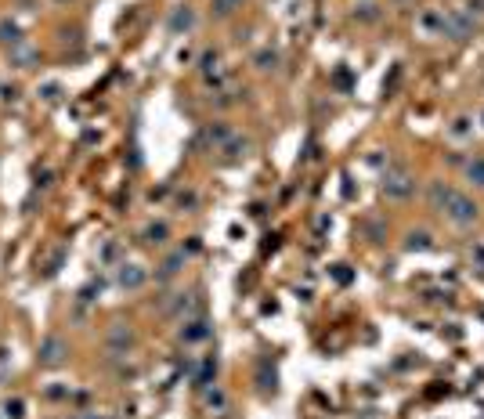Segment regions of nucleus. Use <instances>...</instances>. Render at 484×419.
Segmentation results:
<instances>
[{
	"label": "nucleus",
	"mask_w": 484,
	"mask_h": 419,
	"mask_svg": "<svg viewBox=\"0 0 484 419\" xmlns=\"http://www.w3.org/2000/svg\"><path fill=\"white\" fill-rule=\"evenodd\" d=\"M246 148H250V141H242V138H228L224 141V152L228 156H246Z\"/></svg>",
	"instance_id": "2eb2a0df"
},
{
	"label": "nucleus",
	"mask_w": 484,
	"mask_h": 419,
	"mask_svg": "<svg viewBox=\"0 0 484 419\" xmlns=\"http://www.w3.org/2000/svg\"><path fill=\"white\" fill-rule=\"evenodd\" d=\"M192 308H195V296H192V293H181V300H174L170 315H188Z\"/></svg>",
	"instance_id": "4468645a"
},
{
	"label": "nucleus",
	"mask_w": 484,
	"mask_h": 419,
	"mask_svg": "<svg viewBox=\"0 0 484 419\" xmlns=\"http://www.w3.org/2000/svg\"><path fill=\"white\" fill-rule=\"evenodd\" d=\"M148 282V275H145V267L141 264H119V286H123V289H141Z\"/></svg>",
	"instance_id": "39448f33"
},
{
	"label": "nucleus",
	"mask_w": 484,
	"mask_h": 419,
	"mask_svg": "<svg viewBox=\"0 0 484 419\" xmlns=\"http://www.w3.org/2000/svg\"><path fill=\"white\" fill-rule=\"evenodd\" d=\"M51 185V170H44V174H37V188H47Z\"/></svg>",
	"instance_id": "5701e85b"
},
{
	"label": "nucleus",
	"mask_w": 484,
	"mask_h": 419,
	"mask_svg": "<svg viewBox=\"0 0 484 419\" xmlns=\"http://www.w3.org/2000/svg\"><path fill=\"white\" fill-rule=\"evenodd\" d=\"M210 336V322L206 318H192V322H185V329H181V340L185 344H202Z\"/></svg>",
	"instance_id": "0eeeda50"
},
{
	"label": "nucleus",
	"mask_w": 484,
	"mask_h": 419,
	"mask_svg": "<svg viewBox=\"0 0 484 419\" xmlns=\"http://www.w3.org/2000/svg\"><path fill=\"white\" fill-rule=\"evenodd\" d=\"M466 174H470V181H473V185L484 188V159H473V163L466 166Z\"/></svg>",
	"instance_id": "dca6fc26"
},
{
	"label": "nucleus",
	"mask_w": 484,
	"mask_h": 419,
	"mask_svg": "<svg viewBox=\"0 0 484 419\" xmlns=\"http://www.w3.org/2000/svg\"><path fill=\"white\" fill-rule=\"evenodd\" d=\"M8 62H11L15 69H29V66H37V62H40V51H37V47H29V44L22 40V44L8 47Z\"/></svg>",
	"instance_id": "20e7f679"
},
{
	"label": "nucleus",
	"mask_w": 484,
	"mask_h": 419,
	"mask_svg": "<svg viewBox=\"0 0 484 419\" xmlns=\"http://www.w3.org/2000/svg\"><path fill=\"white\" fill-rule=\"evenodd\" d=\"M412 188H416V181H412L405 170H394V174L383 177V192H387L390 199H405V195H412Z\"/></svg>",
	"instance_id": "7ed1b4c3"
},
{
	"label": "nucleus",
	"mask_w": 484,
	"mask_h": 419,
	"mask_svg": "<svg viewBox=\"0 0 484 419\" xmlns=\"http://www.w3.org/2000/svg\"><path fill=\"white\" fill-rule=\"evenodd\" d=\"M444 214H448V221H452V224L466 228V224H473V221H477V206H473L466 195L452 192V199H448V206H444Z\"/></svg>",
	"instance_id": "f03ea898"
},
{
	"label": "nucleus",
	"mask_w": 484,
	"mask_h": 419,
	"mask_svg": "<svg viewBox=\"0 0 484 419\" xmlns=\"http://www.w3.org/2000/svg\"><path fill=\"white\" fill-rule=\"evenodd\" d=\"M376 4H361V11H354V18H365V22H373L376 18V11H373Z\"/></svg>",
	"instance_id": "412c9836"
},
{
	"label": "nucleus",
	"mask_w": 484,
	"mask_h": 419,
	"mask_svg": "<svg viewBox=\"0 0 484 419\" xmlns=\"http://www.w3.org/2000/svg\"><path fill=\"white\" fill-rule=\"evenodd\" d=\"M167 238H170V224H167V221H156V224L145 228V243H148V246H163Z\"/></svg>",
	"instance_id": "9d476101"
},
{
	"label": "nucleus",
	"mask_w": 484,
	"mask_h": 419,
	"mask_svg": "<svg viewBox=\"0 0 484 419\" xmlns=\"http://www.w3.org/2000/svg\"><path fill=\"white\" fill-rule=\"evenodd\" d=\"M199 69H202V73H210V69H217V51H206V54L199 58Z\"/></svg>",
	"instance_id": "aec40b11"
},
{
	"label": "nucleus",
	"mask_w": 484,
	"mask_h": 419,
	"mask_svg": "<svg viewBox=\"0 0 484 419\" xmlns=\"http://www.w3.org/2000/svg\"><path fill=\"white\" fill-rule=\"evenodd\" d=\"M181 264H185V250H177V253H170L163 264H159V272H156V279H174L177 272H181Z\"/></svg>",
	"instance_id": "9b49d317"
},
{
	"label": "nucleus",
	"mask_w": 484,
	"mask_h": 419,
	"mask_svg": "<svg viewBox=\"0 0 484 419\" xmlns=\"http://www.w3.org/2000/svg\"><path fill=\"white\" fill-rule=\"evenodd\" d=\"M69 358V340H62V336H47L44 344H40V351H37V362L40 365H47V369H58Z\"/></svg>",
	"instance_id": "f257e3e1"
},
{
	"label": "nucleus",
	"mask_w": 484,
	"mask_h": 419,
	"mask_svg": "<svg viewBox=\"0 0 484 419\" xmlns=\"http://www.w3.org/2000/svg\"><path fill=\"white\" fill-rule=\"evenodd\" d=\"M0 44L4 47H15V44H22V25L8 15V18H0Z\"/></svg>",
	"instance_id": "6e6552de"
},
{
	"label": "nucleus",
	"mask_w": 484,
	"mask_h": 419,
	"mask_svg": "<svg viewBox=\"0 0 484 419\" xmlns=\"http://www.w3.org/2000/svg\"><path fill=\"white\" fill-rule=\"evenodd\" d=\"M131 344H134V333H131L123 322H116V325L109 329V351H112V354H127Z\"/></svg>",
	"instance_id": "423d86ee"
},
{
	"label": "nucleus",
	"mask_w": 484,
	"mask_h": 419,
	"mask_svg": "<svg viewBox=\"0 0 484 419\" xmlns=\"http://www.w3.org/2000/svg\"><path fill=\"white\" fill-rule=\"evenodd\" d=\"M66 394H69V387H47V398H51V401L66 398Z\"/></svg>",
	"instance_id": "4be33fe9"
},
{
	"label": "nucleus",
	"mask_w": 484,
	"mask_h": 419,
	"mask_svg": "<svg viewBox=\"0 0 484 419\" xmlns=\"http://www.w3.org/2000/svg\"><path fill=\"white\" fill-rule=\"evenodd\" d=\"M253 62H257L260 73H275V69H279V54H275V51H260Z\"/></svg>",
	"instance_id": "f8f14e48"
},
{
	"label": "nucleus",
	"mask_w": 484,
	"mask_h": 419,
	"mask_svg": "<svg viewBox=\"0 0 484 419\" xmlns=\"http://www.w3.org/2000/svg\"><path fill=\"white\" fill-rule=\"evenodd\" d=\"M206 405H210V408H217V412H221V408H228V398H224V391H217V387H214V391L206 394Z\"/></svg>",
	"instance_id": "f3484780"
},
{
	"label": "nucleus",
	"mask_w": 484,
	"mask_h": 419,
	"mask_svg": "<svg viewBox=\"0 0 484 419\" xmlns=\"http://www.w3.org/2000/svg\"><path fill=\"white\" fill-rule=\"evenodd\" d=\"M235 8H242V0H214V11L224 18V15H231Z\"/></svg>",
	"instance_id": "6ab92c4d"
},
{
	"label": "nucleus",
	"mask_w": 484,
	"mask_h": 419,
	"mask_svg": "<svg viewBox=\"0 0 484 419\" xmlns=\"http://www.w3.org/2000/svg\"><path fill=\"white\" fill-rule=\"evenodd\" d=\"M4 419H25V401L22 398H8L4 401Z\"/></svg>",
	"instance_id": "ddd939ff"
},
{
	"label": "nucleus",
	"mask_w": 484,
	"mask_h": 419,
	"mask_svg": "<svg viewBox=\"0 0 484 419\" xmlns=\"http://www.w3.org/2000/svg\"><path fill=\"white\" fill-rule=\"evenodd\" d=\"M192 25H195V11L192 8H177L170 15V29H174V33H188Z\"/></svg>",
	"instance_id": "1a4fd4ad"
},
{
	"label": "nucleus",
	"mask_w": 484,
	"mask_h": 419,
	"mask_svg": "<svg viewBox=\"0 0 484 419\" xmlns=\"http://www.w3.org/2000/svg\"><path fill=\"white\" fill-rule=\"evenodd\" d=\"M40 98L44 102H58V98H62V83H44L40 87Z\"/></svg>",
	"instance_id": "a211bd4d"
}]
</instances>
